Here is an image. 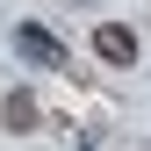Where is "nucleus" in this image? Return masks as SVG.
I'll use <instances>...</instances> for the list:
<instances>
[{
  "label": "nucleus",
  "mask_w": 151,
  "mask_h": 151,
  "mask_svg": "<svg viewBox=\"0 0 151 151\" xmlns=\"http://www.w3.org/2000/svg\"><path fill=\"white\" fill-rule=\"evenodd\" d=\"M14 50H22V58H36V65H65V43H58L50 29H36V22L14 29Z\"/></svg>",
  "instance_id": "obj_1"
},
{
  "label": "nucleus",
  "mask_w": 151,
  "mask_h": 151,
  "mask_svg": "<svg viewBox=\"0 0 151 151\" xmlns=\"http://www.w3.org/2000/svg\"><path fill=\"white\" fill-rule=\"evenodd\" d=\"M93 50H101L108 65H137V36H129L122 22H101V29H93Z\"/></svg>",
  "instance_id": "obj_2"
},
{
  "label": "nucleus",
  "mask_w": 151,
  "mask_h": 151,
  "mask_svg": "<svg viewBox=\"0 0 151 151\" xmlns=\"http://www.w3.org/2000/svg\"><path fill=\"white\" fill-rule=\"evenodd\" d=\"M0 122H7L14 137H22V129H36V93H29V86H14L7 101H0Z\"/></svg>",
  "instance_id": "obj_3"
}]
</instances>
